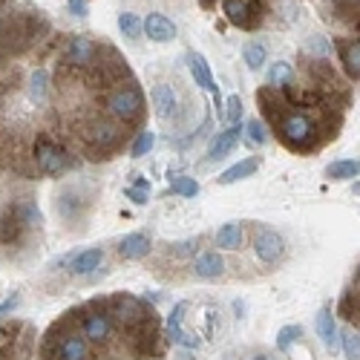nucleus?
Returning a JSON list of instances; mask_svg holds the SVG:
<instances>
[{"instance_id": "23", "label": "nucleus", "mask_w": 360, "mask_h": 360, "mask_svg": "<svg viewBox=\"0 0 360 360\" xmlns=\"http://www.w3.org/2000/svg\"><path fill=\"white\" fill-rule=\"evenodd\" d=\"M340 317L343 320H349V323H354L357 326V283H354V288H349L346 294H343V300H340Z\"/></svg>"}, {"instance_id": "3", "label": "nucleus", "mask_w": 360, "mask_h": 360, "mask_svg": "<svg viewBox=\"0 0 360 360\" xmlns=\"http://www.w3.org/2000/svg\"><path fill=\"white\" fill-rule=\"evenodd\" d=\"M35 332L29 323H6L0 326V360H26L32 354Z\"/></svg>"}, {"instance_id": "24", "label": "nucleus", "mask_w": 360, "mask_h": 360, "mask_svg": "<svg viewBox=\"0 0 360 360\" xmlns=\"http://www.w3.org/2000/svg\"><path fill=\"white\" fill-rule=\"evenodd\" d=\"M170 193H176V196H196L199 193V182L193 176H176L173 182H170Z\"/></svg>"}, {"instance_id": "2", "label": "nucleus", "mask_w": 360, "mask_h": 360, "mask_svg": "<svg viewBox=\"0 0 360 360\" xmlns=\"http://www.w3.org/2000/svg\"><path fill=\"white\" fill-rule=\"evenodd\" d=\"M104 107H107V115L115 118L118 124H124L127 130H133L141 115H144V93L141 86L130 78L124 84H118L115 89H110L107 98H104Z\"/></svg>"}, {"instance_id": "30", "label": "nucleus", "mask_w": 360, "mask_h": 360, "mask_svg": "<svg viewBox=\"0 0 360 360\" xmlns=\"http://www.w3.org/2000/svg\"><path fill=\"white\" fill-rule=\"evenodd\" d=\"M136 205H147V196H150V182H147V179H136V182L124 191Z\"/></svg>"}, {"instance_id": "22", "label": "nucleus", "mask_w": 360, "mask_h": 360, "mask_svg": "<svg viewBox=\"0 0 360 360\" xmlns=\"http://www.w3.org/2000/svg\"><path fill=\"white\" fill-rule=\"evenodd\" d=\"M153 144H156V133H153V130H139V136H136V141H133V147H130V156H133V159L147 156L150 150H153Z\"/></svg>"}, {"instance_id": "31", "label": "nucleus", "mask_w": 360, "mask_h": 360, "mask_svg": "<svg viewBox=\"0 0 360 360\" xmlns=\"http://www.w3.org/2000/svg\"><path fill=\"white\" fill-rule=\"evenodd\" d=\"M340 340H343V352H346V360H357V335L346 332Z\"/></svg>"}, {"instance_id": "16", "label": "nucleus", "mask_w": 360, "mask_h": 360, "mask_svg": "<svg viewBox=\"0 0 360 360\" xmlns=\"http://www.w3.org/2000/svg\"><path fill=\"white\" fill-rule=\"evenodd\" d=\"M239 133H243V127L239 124H231L228 130H222L214 141H211V150H207V162H214V159H222V156H228L231 150H233V144L239 141Z\"/></svg>"}, {"instance_id": "27", "label": "nucleus", "mask_w": 360, "mask_h": 360, "mask_svg": "<svg viewBox=\"0 0 360 360\" xmlns=\"http://www.w3.org/2000/svg\"><path fill=\"white\" fill-rule=\"evenodd\" d=\"M291 64L288 61H277L274 67H271V72H268V86H285V84H291Z\"/></svg>"}, {"instance_id": "20", "label": "nucleus", "mask_w": 360, "mask_h": 360, "mask_svg": "<svg viewBox=\"0 0 360 360\" xmlns=\"http://www.w3.org/2000/svg\"><path fill=\"white\" fill-rule=\"evenodd\" d=\"M360 173V165L357 159H343V162H332L326 167V176L328 179H354Z\"/></svg>"}, {"instance_id": "14", "label": "nucleus", "mask_w": 360, "mask_h": 360, "mask_svg": "<svg viewBox=\"0 0 360 360\" xmlns=\"http://www.w3.org/2000/svg\"><path fill=\"white\" fill-rule=\"evenodd\" d=\"M193 271H196V277H202V280H217V277H222V271H225V262H222V257H219L217 251H205V254L196 257Z\"/></svg>"}, {"instance_id": "15", "label": "nucleus", "mask_w": 360, "mask_h": 360, "mask_svg": "<svg viewBox=\"0 0 360 360\" xmlns=\"http://www.w3.org/2000/svg\"><path fill=\"white\" fill-rule=\"evenodd\" d=\"M338 49H340V61H343L349 78L357 81L360 78V44H357V38L354 41L352 38H340L338 41Z\"/></svg>"}, {"instance_id": "32", "label": "nucleus", "mask_w": 360, "mask_h": 360, "mask_svg": "<svg viewBox=\"0 0 360 360\" xmlns=\"http://www.w3.org/2000/svg\"><path fill=\"white\" fill-rule=\"evenodd\" d=\"M20 306V294L18 291H12L6 300H4V303H0V317H6V314H12L15 309Z\"/></svg>"}, {"instance_id": "18", "label": "nucleus", "mask_w": 360, "mask_h": 360, "mask_svg": "<svg viewBox=\"0 0 360 360\" xmlns=\"http://www.w3.org/2000/svg\"><path fill=\"white\" fill-rule=\"evenodd\" d=\"M118 254L122 259H141L150 254V236L147 233H127L118 245Z\"/></svg>"}, {"instance_id": "12", "label": "nucleus", "mask_w": 360, "mask_h": 360, "mask_svg": "<svg viewBox=\"0 0 360 360\" xmlns=\"http://www.w3.org/2000/svg\"><path fill=\"white\" fill-rule=\"evenodd\" d=\"M259 165H262L259 156H248V159H243V162H236V165H231L228 170H222V173L217 176V185L228 188V185L243 182V179H248V176H254V173L259 170Z\"/></svg>"}, {"instance_id": "25", "label": "nucleus", "mask_w": 360, "mask_h": 360, "mask_svg": "<svg viewBox=\"0 0 360 360\" xmlns=\"http://www.w3.org/2000/svg\"><path fill=\"white\" fill-rule=\"evenodd\" d=\"M245 141L251 147H262L268 141V127L259 122V118H251V122L245 124Z\"/></svg>"}, {"instance_id": "7", "label": "nucleus", "mask_w": 360, "mask_h": 360, "mask_svg": "<svg viewBox=\"0 0 360 360\" xmlns=\"http://www.w3.org/2000/svg\"><path fill=\"white\" fill-rule=\"evenodd\" d=\"M191 309V303L188 300H179V303L170 309V314H167V340L170 343H179V346H188V349H193L196 346V338H191V335H185L182 332V323H185V311Z\"/></svg>"}, {"instance_id": "33", "label": "nucleus", "mask_w": 360, "mask_h": 360, "mask_svg": "<svg viewBox=\"0 0 360 360\" xmlns=\"http://www.w3.org/2000/svg\"><path fill=\"white\" fill-rule=\"evenodd\" d=\"M67 4H70V12L72 15H78V18H84L89 9H86V0H67Z\"/></svg>"}, {"instance_id": "5", "label": "nucleus", "mask_w": 360, "mask_h": 360, "mask_svg": "<svg viewBox=\"0 0 360 360\" xmlns=\"http://www.w3.org/2000/svg\"><path fill=\"white\" fill-rule=\"evenodd\" d=\"M222 6H225L228 20L239 29H257L265 18L262 0H222Z\"/></svg>"}, {"instance_id": "19", "label": "nucleus", "mask_w": 360, "mask_h": 360, "mask_svg": "<svg viewBox=\"0 0 360 360\" xmlns=\"http://www.w3.org/2000/svg\"><path fill=\"white\" fill-rule=\"evenodd\" d=\"M243 239H245V228L239 222H225L217 231V245L225 248V251H236L239 245H243Z\"/></svg>"}, {"instance_id": "28", "label": "nucleus", "mask_w": 360, "mask_h": 360, "mask_svg": "<svg viewBox=\"0 0 360 360\" xmlns=\"http://www.w3.org/2000/svg\"><path fill=\"white\" fill-rule=\"evenodd\" d=\"M300 335H303V328H300V326H285V328H280V335H277V349H280V352H291L294 343L300 340Z\"/></svg>"}, {"instance_id": "9", "label": "nucleus", "mask_w": 360, "mask_h": 360, "mask_svg": "<svg viewBox=\"0 0 360 360\" xmlns=\"http://www.w3.org/2000/svg\"><path fill=\"white\" fill-rule=\"evenodd\" d=\"M141 32L150 38V41H156V44H167L176 38V23L162 15V12H153V15H147L144 23H141Z\"/></svg>"}, {"instance_id": "29", "label": "nucleus", "mask_w": 360, "mask_h": 360, "mask_svg": "<svg viewBox=\"0 0 360 360\" xmlns=\"http://www.w3.org/2000/svg\"><path fill=\"white\" fill-rule=\"evenodd\" d=\"M243 98L239 96H228V101H225V110H222V115L228 118V124H239L243 122Z\"/></svg>"}, {"instance_id": "8", "label": "nucleus", "mask_w": 360, "mask_h": 360, "mask_svg": "<svg viewBox=\"0 0 360 360\" xmlns=\"http://www.w3.org/2000/svg\"><path fill=\"white\" fill-rule=\"evenodd\" d=\"M49 81H52V75H49L46 67L32 70V75H29V81H26V98H29L32 107H44L49 101V93H52Z\"/></svg>"}, {"instance_id": "13", "label": "nucleus", "mask_w": 360, "mask_h": 360, "mask_svg": "<svg viewBox=\"0 0 360 360\" xmlns=\"http://www.w3.org/2000/svg\"><path fill=\"white\" fill-rule=\"evenodd\" d=\"M104 262V248H86L81 254H72L70 259V274L84 277V274H93L96 268H101Z\"/></svg>"}, {"instance_id": "11", "label": "nucleus", "mask_w": 360, "mask_h": 360, "mask_svg": "<svg viewBox=\"0 0 360 360\" xmlns=\"http://www.w3.org/2000/svg\"><path fill=\"white\" fill-rule=\"evenodd\" d=\"M188 70L193 75V84H199L202 89H207V93H214V96L219 93V84L214 81V72L207 67L202 52H188Z\"/></svg>"}, {"instance_id": "10", "label": "nucleus", "mask_w": 360, "mask_h": 360, "mask_svg": "<svg viewBox=\"0 0 360 360\" xmlns=\"http://www.w3.org/2000/svg\"><path fill=\"white\" fill-rule=\"evenodd\" d=\"M150 98H153V107H156V115L159 118H176L179 115V96L170 84H156L150 89Z\"/></svg>"}, {"instance_id": "1", "label": "nucleus", "mask_w": 360, "mask_h": 360, "mask_svg": "<svg viewBox=\"0 0 360 360\" xmlns=\"http://www.w3.org/2000/svg\"><path fill=\"white\" fill-rule=\"evenodd\" d=\"M41 222L38 214V205L32 199H23V202H9L0 214V245L4 248H20L26 243L29 231Z\"/></svg>"}, {"instance_id": "26", "label": "nucleus", "mask_w": 360, "mask_h": 360, "mask_svg": "<svg viewBox=\"0 0 360 360\" xmlns=\"http://www.w3.org/2000/svg\"><path fill=\"white\" fill-rule=\"evenodd\" d=\"M118 29H122L124 38L136 41V38L141 35V20H139L133 12H122V15H118Z\"/></svg>"}, {"instance_id": "4", "label": "nucleus", "mask_w": 360, "mask_h": 360, "mask_svg": "<svg viewBox=\"0 0 360 360\" xmlns=\"http://www.w3.org/2000/svg\"><path fill=\"white\" fill-rule=\"evenodd\" d=\"M98 55H101V46H98L93 38L72 35V38L64 44V49H61V64L75 67V70H84V67H93Z\"/></svg>"}, {"instance_id": "17", "label": "nucleus", "mask_w": 360, "mask_h": 360, "mask_svg": "<svg viewBox=\"0 0 360 360\" xmlns=\"http://www.w3.org/2000/svg\"><path fill=\"white\" fill-rule=\"evenodd\" d=\"M317 335H320L326 349H338L340 335H338V323H335L332 309H320V314H317Z\"/></svg>"}, {"instance_id": "21", "label": "nucleus", "mask_w": 360, "mask_h": 360, "mask_svg": "<svg viewBox=\"0 0 360 360\" xmlns=\"http://www.w3.org/2000/svg\"><path fill=\"white\" fill-rule=\"evenodd\" d=\"M243 58H245L248 70H254V72H257V70H262V67H265V61H268V49H265L262 44H257V41H254V44H248V46H245Z\"/></svg>"}, {"instance_id": "6", "label": "nucleus", "mask_w": 360, "mask_h": 360, "mask_svg": "<svg viewBox=\"0 0 360 360\" xmlns=\"http://www.w3.org/2000/svg\"><path fill=\"white\" fill-rule=\"evenodd\" d=\"M254 251H257V257H259L265 265L280 262L283 254H285V239H283L274 228H259L257 236H254Z\"/></svg>"}]
</instances>
